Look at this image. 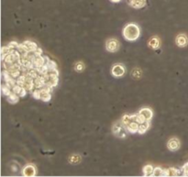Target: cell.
Listing matches in <instances>:
<instances>
[{"label":"cell","mask_w":188,"mask_h":177,"mask_svg":"<svg viewBox=\"0 0 188 177\" xmlns=\"http://www.w3.org/2000/svg\"><path fill=\"white\" fill-rule=\"evenodd\" d=\"M123 36L128 41H135L140 36V28L135 23H129L123 28Z\"/></svg>","instance_id":"cell-1"},{"label":"cell","mask_w":188,"mask_h":177,"mask_svg":"<svg viewBox=\"0 0 188 177\" xmlns=\"http://www.w3.org/2000/svg\"><path fill=\"white\" fill-rule=\"evenodd\" d=\"M20 62H21V54L18 50H14L2 61V66H3V69L6 70L9 65L17 63H20Z\"/></svg>","instance_id":"cell-2"},{"label":"cell","mask_w":188,"mask_h":177,"mask_svg":"<svg viewBox=\"0 0 188 177\" xmlns=\"http://www.w3.org/2000/svg\"><path fill=\"white\" fill-rule=\"evenodd\" d=\"M112 132L116 137H118L119 139H124L127 137L128 130H127V127L121 123V121H119V122H117L113 125Z\"/></svg>","instance_id":"cell-3"},{"label":"cell","mask_w":188,"mask_h":177,"mask_svg":"<svg viewBox=\"0 0 188 177\" xmlns=\"http://www.w3.org/2000/svg\"><path fill=\"white\" fill-rule=\"evenodd\" d=\"M53 88L51 86L45 85L42 88L40 89L41 91V100L43 102H49L52 99V92H53Z\"/></svg>","instance_id":"cell-4"},{"label":"cell","mask_w":188,"mask_h":177,"mask_svg":"<svg viewBox=\"0 0 188 177\" xmlns=\"http://www.w3.org/2000/svg\"><path fill=\"white\" fill-rule=\"evenodd\" d=\"M111 74L114 77H117V78L122 77L126 74V68L124 67L123 64H120V63L114 64L111 69Z\"/></svg>","instance_id":"cell-5"},{"label":"cell","mask_w":188,"mask_h":177,"mask_svg":"<svg viewBox=\"0 0 188 177\" xmlns=\"http://www.w3.org/2000/svg\"><path fill=\"white\" fill-rule=\"evenodd\" d=\"M44 77V82H45V85L51 86V87H55L58 85L59 83V76L56 75H52V74H47Z\"/></svg>","instance_id":"cell-6"},{"label":"cell","mask_w":188,"mask_h":177,"mask_svg":"<svg viewBox=\"0 0 188 177\" xmlns=\"http://www.w3.org/2000/svg\"><path fill=\"white\" fill-rule=\"evenodd\" d=\"M106 49L109 52H116L119 49V41L116 39H109L106 42Z\"/></svg>","instance_id":"cell-7"},{"label":"cell","mask_w":188,"mask_h":177,"mask_svg":"<svg viewBox=\"0 0 188 177\" xmlns=\"http://www.w3.org/2000/svg\"><path fill=\"white\" fill-rule=\"evenodd\" d=\"M181 147V142L177 138H172L169 140L168 143H167V148L171 151V152H176L180 149Z\"/></svg>","instance_id":"cell-8"},{"label":"cell","mask_w":188,"mask_h":177,"mask_svg":"<svg viewBox=\"0 0 188 177\" xmlns=\"http://www.w3.org/2000/svg\"><path fill=\"white\" fill-rule=\"evenodd\" d=\"M37 175L36 167L33 164H28L22 170V175L23 176H35Z\"/></svg>","instance_id":"cell-9"},{"label":"cell","mask_w":188,"mask_h":177,"mask_svg":"<svg viewBox=\"0 0 188 177\" xmlns=\"http://www.w3.org/2000/svg\"><path fill=\"white\" fill-rule=\"evenodd\" d=\"M48 58H49L48 56H42V55H41V56H39V57H36V58L32 61V63H33L34 68L39 69V68L42 67V66L46 63Z\"/></svg>","instance_id":"cell-10"},{"label":"cell","mask_w":188,"mask_h":177,"mask_svg":"<svg viewBox=\"0 0 188 177\" xmlns=\"http://www.w3.org/2000/svg\"><path fill=\"white\" fill-rule=\"evenodd\" d=\"M26 74H27V73H26ZM21 86H23L27 91H29V92L33 91V89L35 88V87H34V79H33L32 77H30V76L27 74V77H26L24 83L21 84Z\"/></svg>","instance_id":"cell-11"},{"label":"cell","mask_w":188,"mask_h":177,"mask_svg":"<svg viewBox=\"0 0 188 177\" xmlns=\"http://www.w3.org/2000/svg\"><path fill=\"white\" fill-rule=\"evenodd\" d=\"M12 92H14L16 95H18L19 97H26V95H27V90L23 87V86H21V85H19V84H15L14 86H13V88H12Z\"/></svg>","instance_id":"cell-12"},{"label":"cell","mask_w":188,"mask_h":177,"mask_svg":"<svg viewBox=\"0 0 188 177\" xmlns=\"http://www.w3.org/2000/svg\"><path fill=\"white\" fill-rule=\"evenodd\" d=\"M139 113L142 115V117L145 119L146 121H151L153 117V112L149 107H143L139 110Z\"/></svg>","instance_id":"cell-13"},{"label":"cell","mask_w":188,"mask_h":177,"mask_svg":"<svg viewBox=\"0 0 188 177\" xmlns=\"http://www.w3.org/2000/svg\"><path fill=\"white\" fill-rule=\"evenodd\" d=\"M176 44L177 46L184 48L188 44V38L186 34H179L176 37Z\"/></svg>","instance_id":"cell-14"},{"label":"cell","mask_w":188,"mask_h":177,"mask_svg":"<svg viewBox=\"0 0 188 177\" xmlns=\"http://www.w3.org/2000/svg\"><path fill=\"white\" fill-rule=\"evenodd\" d=\"M129 3H130V6H132L133 8L140 9L146 6L147 0H130Z\"/></svg>","instance_id":"cell-15"},{"label":"cell","mask_w":188,"mask_h":177,"mask_svg":"<svg viewBox=\"0 0 188 177\" xmlns=\"http://www.w3.org/2000/svg\"><path fill=\"white\" fill-rule=\"evenodd\" d=\"M43 86H45L44 77L43 76H39L34 79V87L36 89H41Z\"/></svg>","instance_id":"cell-16"},{"label":"cell","mask_w":188,"mask_h":177,"mask_svg":"<svg viewBox=\"0 0 188 177\" xmlns=\"http://www.w3.org/2000/svg\"><path fill=\"white\" fill-rule=\"evenodd\" d=\"M127 127V130L129 133L130 134H135V133H138L139 132V124H138L137 122L135 121H131L128 126L126 127Z\"/></svg>","instance_id":"cell-17"},{"label":"cell","mask_w":188,"mask_h":177,"mask_svg":"<svg viewBox=\"0 0 188 177\" xmlns=\"http://www.w3.org/2000/svg\"><path fill=\"white\" fill-rule=\"evenodd\" d=\"M148 45L151 49L152 50H156L160 47V40L157 37H152V39H150Z\"/></svg>","instance_id":"cell-18"},{"label":"cell","mask_w":188,"mask_h":177,"mask_svg":"<svg viewBox=\"0 0 188 177\" xmlns=\"http://www.w3.org/2000/svg\"><path fill=\"white\" fill-rule=\"evenodd\" d=\"M180 175V171L175 168H169L163 170V176H178Z\"/></svg>","instance_id":"cell-19"},{"label":"cell","mask_w":188,"mask_h":177,"mask_svg":"<svg viewBox=\"0 0 188 177\" xmlns=\"http://www.w3.org/2000/svg\"><path fill=\"white\" fill-rule=\"evenodd\" d=\"M23 43L26 46V48H27L28 51H34L39 48L38 44L36 42H34V41H25Z\"/></svg>","instance_id":"cell-20"},{"label":"cell","mask_w":188,"mask_h":177,"mask_svg":"<svg viewBox=\"0 0 188 177\" xmlns=\"http://www.w3.org/2000/svg\"><path fill=\"white\" fill-rule=\"evenodd\" d=\"M153 170H154V167L151 164H147L143 167L142 169V174L144 176H151L152 175V173H153Z\"/></svg>","instance_id":"cell-21"},{"label":"cell","mask_w":188,"mask_h":177,"mask_svg":"<svg viewBox=\"0 0 188 177\" xmlns=\"http://www.w3.org/2000/svg\"><path fill=\"white\" fill-rule=\"evenodd\" d=\"M131 118H132V121H135V122H137L138 124H142V123H144L146 120H145V119L142 117V115L139 112V113H137V114H134V115H131Z\"/></svg>","instance_id":"cell-22"},{"label":"cell","mask_w":188,"mask_h":177,"mask_svg":"<svg viewBox=\"0 0 188 177\" xmlns=\"http://www.w3.org/2000/svg\"><path fill=\"white\" fill-rule=\"evenodd\" d=\"M6 99H7V102L14 105V104H17L19 101V97L18 95H16L14 92H12L8 97H6Z\"/></svg>","instance_id":"cell-23"},{"label":"cell","mask_w":188,"mask_h":177,"mask_svg":"<svg viewBox=\"0 0 188 177\" xmlns=\"http://www.w3.org/2000/svg\"><path fill=\"white\" fill-rule=\"evenodd\" d=\"M150 126H151L150 121H145L144 123H142V124L139 125V132H138V133L140 134V135L144 134V133L147 132V130L150 128Z\"/></svg>","instance_id":"cell-24"},{"label":"cell","mask_w":188,"mask_h":177,"mask_svg":"<svg viewBox=\"0 0 188 177\" xmlns=\"http://www.w3.org/2000/svg\"><path fill=\"white\" fill-rule=\"evenodd\" d=\"M1 92L5 97H8L12 93V88H10L8 85H6L5 83H3L2 87H1Z\"/></svg>","instance_id":"cell-25"},{"label":"cell","mask_w":188,"mask_h":177,"mask_svg":"<svg viewBox=\"0 0 188 177\" xmlns=\"http://www.w3.org/2000/svg\"><path fill=\"white\" fill-rule=\"evenodd\" d=\"M14 50H11L8 45H6L4 47H2V50H1V61H3L11 51H13Z\"/></svg>","instance_id":"cell-26"},{"label":"cell","mask_w":188,"mask_h":177,"mask_svg":"<svg viewBox=\"0 0 188 177\" xmlns=\"http://www.w3.org/2000/svg\"><path fill=\"white\" fill-rule=\"evenodd\" d=\"M81 160H82V158H81L80 155H78V154H72L69 157V162L72 163V164H77V163H79L81 162Z\"/></svg>","instance_id":"cell-27"},{"label":"cell","mask_w":188,"mask_h":177,"mask_svg":"<svg viewBox=\"0 0 188 177\" xmlns=\"http://www.w3.org/2000/svg\"><path fill=\"white\" fill-rule=\"evenodd\" d=\"M121 123L124 125L125 127H127L131 121H132V118H131V115H128V114H126V115H124L123 117H122V119H121Z\"/></svg>","instance_id":"cell-28"},{"label":"cell","mask_w":188,"mask_h":177,"mask_svg":"<svg viewBox=\"0 0 188 177\" xmlns=\"http://www.w3.org/2000/svg\"><path fill=\"white\" fill-rule=\"evenodd\" d=\"M17 50L19 51V53L21 54V56L26 55V54H28V49L26 48V46L24 45V43H19V45L17 47Z\"/></svg>","instance_id":"cell-29"},{"label":"cell","mask_w":188,"mask_h":177,"mask_svg":"<svg viewBox=\"0 0 188 177\" xmlns=\"http://www.w3.org/2000/svg\"><path fill=\"white\" fill-rule=\"evenodd\" d=\"M84 68H85V65H84V63L83 62H77L75 64V70L76 72H78V73L83 72L84 70Z\"/></svg>","instance_id":"cell-30"},{"label":"cell","mask_w":188,"mask_h":177,"mask_svg":"<svg viewBox=\"0 0 188 177\" xmlns=\"http://www.w3.org/2000/svg\"><path fill=\"white\" fill-rule=\"evenodd\" d=\"M152 176H163V169L161 167H155L152 173Z\"/></svg>","instance_id":"cell-31"},{"label":"cell","mask_w":188,"mask_h":177,"mask_svg":"<svg viewBox=\"0 0 188 177\" xmlns=\"http://www.w3.org/2000/svg\"><path fill=\"white\" fill-rule=\"evenodd\" d=\"M28 76H30V77H32L33 79H35L36 77H38V76H40L39 75V73H38V70L36 69V68H33V69H31V70H29V71H28V72H26Z\"/></svg>","instance_id":"cell-32"},{"label":"cell","mask_w":188,"mask_h":177,"mask_svg":"<svg viewBox=\"0 0 188 177\" xmlns=\"http://www.w3.org/2000/svg\"><path fill=\"white\" fill-rule=\"evenodd\" d=\"M32 97L35 99H37V100H41V91H40V89H36L35 88L32 91Z\"/></svg>","instance_id":"cell-33"},{"label":"cell","mask_w":188,"mask_h":177,"mask_svg":"<svg viewBox=\"0 0 188 177\" xmlns=\"http://www.w3.org/2000/svg\"><path fill=\"white\" fill-rule=\"evenodd\" d=\"M7 45H8V47H9L11 50H17V47H18L19 43H18L17 41H11V42H9Z\"/></svg>","instance_id":"cell-34"},{"label":"cell","mask_w":188,"mask_h":177,"mask_svg":"<svg viewBox=\"0 0 188 177\" xmlns=\"http://www.w3.org/2000/svg\"><path fill=\"white\" fill-rule=\"evenodd\" d=\"M34 53H35L36 57H39V56H41V55H42L43 51H42V50H41V48H38L36 51H34Z\"/></svg>","instance_id":"cell-35"},{"label":"cell","mask_w":188,"mask_h":177,"mask_svg":"<svg viewBox=\"0 0 188 177\" xmlns=\"http://www.w3.org/2000/svg\"><path fill=\"white\" fill-rule=\"evenodd\" d=\"M111 2H113V3H118V2H120L121 0H110Z\"/></svg>","instance_id":"cell-36"}]
</instances>
